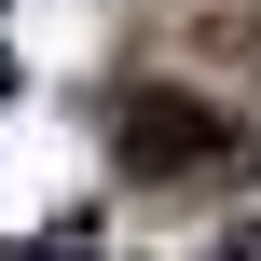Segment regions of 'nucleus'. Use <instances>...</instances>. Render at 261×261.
Returning <instances> with one entry per match:
<instances>
[{"instance_id":"nucleus-1","label":"nucleus","mask_w":261,"mask_h":261,"mask_svg":"<svg viewBox=\"0 0 261 261\" xmlns=\"http://www.w3.org/2000/svg\"><path fill=\"white\" fill-rule=\"evenodd\" d=\"M234 124L206 96H124V165H220Z\"/></svg>"}]
</instances>
